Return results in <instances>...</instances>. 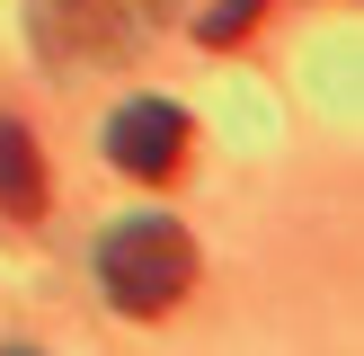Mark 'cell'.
<instances>
[{
    "label": "cell",
    "mask_w": 364,
    "mask_h": 356,
    "mask_svg": "<svg viewBox=\"0 0 364 356\" xmlns=\"http://www.w3.org/2000/svg\"><path fill=\"white\" fill-rule=\"evenodd\" d=\"M98 276H107V294H116V312L160 320L169 303H187V285H196V241L169 223V214H134V223L107 231Z\"/></svg>",
    "instance_id": "6da1fadb"
},
{
    "label": "cell",
    "mask_w": 364,
    "mask_h": 356,
    "mask_svg": "<svg viewBox=\"0 0 364 356\" xmlns=\"http://www.w3.org/2000/svg\"><path fill=\"white\" fill-rule=\"evenodd\" d=\"M160 27V0H36V36L63 63H116Z\"/></svg>",
    "instance_id": "7a4b0ae2"
},
{
    "label": "cell",
    "mask_w": 364,
    "mask_h": 356,
    "mask_svg": "<svg viewBox=\"0 0 364 356\" xmlns=\"http://www.w3.org/2000/svg\"><path fill=\"white\" fill-rule=\"evenodd\" d=\"M258 18H267V0H213V9L196 18V36H205L213 53H223V45H240V36L258 27Z\"/></svg>",
    "instance_id": "5b68a950"
},
{
    "label": "cell",
    "mask_w": 364,
    "mask_h": 356,
    "mask_svg": "<svg viewBox=\"0 0 364 356\" xmlns=\"http://www.w3.org/2000/svg\"><path fill=\"white\" fill-rule=\"evenodd\" d=\"M187 142H196V125H187V107H169V98H124L116 125H107L116 169L142 178V187H169V178L187 169Z\"/></svg>",
    "instance_id": "3957f363"
},
{
    "label": "cell",
    "mask_w": 364,
    "mask_h": 356,
    "mask_svg": "<svg viewBox=\"0 0 364 356\" xmlns=\"http://www.w3.org/2000/svg\"><path fill=\"white\" fill-rule=\"evenodd\" d=\"M45 196L53 187H45V152H36V134L0 116V214H9V223H36Z\"/></svg>",
    "instance_id": "277c9868"
}]
</instances>
